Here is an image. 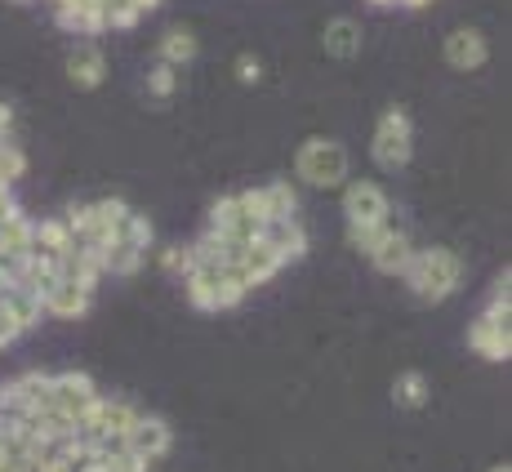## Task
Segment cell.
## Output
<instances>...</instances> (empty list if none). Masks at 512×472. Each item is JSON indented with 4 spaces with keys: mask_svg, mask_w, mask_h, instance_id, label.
I'll return each mask as SVG.
<instances>
[{
    "mask_svg": "<svg viewBox=\"0 0 512 472\" xmlns=\"http://www.w3.org/2000/svg\"><path fill=\"white\" fill-rule=\"evenodd\" d=\"M161 268L174 272V277H187V272H192V250H179V245H174V250H165L161 254Z\"/></svg>",
    "mask_w": 512,
    "mask_h": 472,
    "instance_id": "31",
    "label": "cell"
},
{
    "mask_svg": "<svg viewBox=\"0 0 512 472\" xmlns=\"http://www.w3.org/2000/svg\"><path fill=\"white\" fill-rule=\"evenodd\" d=\"M98 0H54V9H94Z\"/></svg>",
    "mask_w": 512,
    "mask_h": 472,
    "instance_id": "35",
    "label": "cell"
},
{
    "mask_svg": "<svg viewBox=\"0 0 512 472\" xmlns=\"http://www.w3.org/2000/svg\"><path fill=\"white\" fill-rule=\"evenodd\" d=\"M263 223H268V219H263L259 210H250V205L241 201V192H236V196H219V201L210 205V232L228 236V241H241V245L259 241Z\"/></svg>",
    "mask_w": 512,
    "mask_h": 472,
    "instance_id": "7",
    "label": "cell"
},
{
    "mask_svg": "<svg viewBox=\"0 0 512 472\" xmlns=\"http://www.w3.org/2000/svg\"><path fill=\"white\" fill-rule=\"evenodd\" d=\"M54 18L67 27V32H85V36L107 32V23H103V14H98V5H94V9H54Z\"/></svg>",
    "mask_w": 512,
    "mask_h": 472,
    "instance_id": "25",
    "label": "cell"
},
{
    "mask_svg": "<svg viewBox=\"0 0 512 472\" xmlns=\"http://www.w3.org/2000/svg\"><path fill=\"white\" fill-rule=\"evenodd\" d=\"M406 285L419 294L423 303H441L450 299V294L459 290V281H464V263H459L455 250H441V245H432V250H415L406 263Z\"/></svg>",
    "mask_w": 512,
    "mask_h": 472,
    "instance_id": "1",
    "label": "cell"
},
{
    "mask_svg": "<svg viewBox=\"0 0 512 472\" xmlns=\"http://www.w3.org/2000/svg\"><path fill=\"white\" fill-rule=\"evenodd\" d=\"M285 268V263L277 259V254L268 250V245L263 241H250L241 250V259L236 263H228V272H232V281L241 285V290H254V285H263V281H272L277 277V272Z\"/></svg>",
    "mask_w": 512,
    "mask_h": 472,
    "instance_id": "12",
    "label": "cell"
},
{
    "mask_svg": "<svg viewBox=\"0 0 512 472\" xmlns=\"http://www.w3.org/2000/svg\"><path fill=\"white\" fill-rule=\"evenodd\" d=\"M98 14H103V23L116 27V32H130V27L143 18L134 0H98Z\"/></svg>",
    "mask_w": 512,
    "mask_h": 472,
    "instance_id": "26",
    "label": "cell"
},
{
    "mask_svg": "<svg viewBox=\"0 0 512 472\" xmlns=\"http://www.w3.org/2000/svg\"><path fill=\"white\" fill-rule=\"evenodd\" d=\"M441 54H446V63L455 67V72H477V67H486L490 45L477 27H459V32L446 36V49H441Z\"/></svg>",
    "mask_w": 512,
    "mask_h": 472,
    "instance_id": "13",
    "label": "cell"
},
{
    "mask_svg": "<svg viewBox=\"0 0 512 472\" xmlns=\"http://www.w3.org/2000/svg\"><path fill=\"white\" fill-rule=\"evenodd\" d=\"M196 36L187 32V27H170V32L161 36V63L165 67H183V63H192L196 58Z\"/></svg>",
    "mask_w": 512,
    "mask_h": 472,
    "instance_id": "24",
    "label": "cell"
},
{
    "mask_svg": "<svg viewBox=\"0 0 512 472\" xmlns=\"http://www.w3.org/2000/svg\"><path fill=\"white\" fill-rule=\"evenodd\" d=\"M236 76H241L245 85H254V81H259V76H263L259 58H254V54H241V58H236Z\"/></svg>",
    "mask_w": 512,
    "mask_h": 472,
    "instance_id": "32",
    "label": "cell"
},
{
    "mask_svg": "<svg viewBox=\"0 0 512 472\" xmlns=\"http://www.w3.org/2000/svg\"><path fill=\"white\" fill-rule=\"evenodd\" d=\"M147 245H152V223H147L139 210H125V219L116 223L112 241H107V250H103V268L116 272V277H134Z\"/></svg>",
    "mask_w": 512,
    "mask_h": 472,
    "instance_id": "2",
    "label": "cell"
},
{
    "mask_svg": "<svg viewBox=\"0 0 512 472\" xmlns=\"http://www.w3.org/2000/svg\"><path fill=\"white\" fill-rule=\"evenodd\" d=\"M410 147H415V125H410V116L401 107H388L379 116V125H374V143H370L374 161L383 170H401L410 161Z\"/></svg>",
    "mask_w": 512,
    "mask_h": 472,
    "instance_id": "5",
    "label": "cell"
},
{
    "mask_svg": "<svg viewBox=\"0 0 512 472\" xmlns=\"http://www.w3.org/2000/svg\"><path fill=\"white\" fill-rule=\"evenodd\" d=\"M94 450V459H98V468H107V472H147L143 459H134L130 450H125V437H107V441H98Z\"/></svg>",
    "mask_w": 512,
    "mask_h": 472,
    "instance_id": "22",
    "label": "cell"
},
{
    "mask_svg": "<svg viewBox=\"0 0 512 472\" xmlns=\"http://www.w3.org/2000/svg\"><path fill=\"white\" fill-rule=\"evenodd\" d=\"M259 241L268 245L281 263L303 259V254H308V232H303L299 219H268L263 223V232H259Z\"/></svg>",
    "mask_w": 512,
    "mask_h": 472,
    "instance_id": "14",
    "label": "cell"
},
{
    "mask_svg": "<svg viewBox=\"0 0 512 472\" xmlns=\"http://www.w3.org/2000/svg\"><path fill=\"white\" fill-rule=\"evenodd\" d=\"M187 285V299L205 312H219V308H236L245 299V290L232 281L228 263H192V272L183 277Z\"/></svg>",
    "mask_w": 512,
    "mask_h": 472,
    "instance_id": "3",
    "label": "cell"
},
{
    "mask_svg": "<svg viewBox=\"0 0 512 472\" xmlns=\"http://www.w3.org/2000/svg\"><path fill=\"white\" fill-rule=\"evenodd\" d=\"M90 303H94V290H90V285L58 277L54 294H49V299H45V312H49V317L76 321V317H85V312H90Z\"/></svg>",
    "mask_w": 512,
    "mask_h": 472,
    "instance_id": "16",
    "label": "cell"
},
{
    "mask_svg": "<svg viewBox=\"0 0 512 472\" xmlns=\"http://www.w3.org/2000/svg\"><path fill=\"white\" fill-rule=\"evenodd\" d=\"M321 45H326L330 58H357L361 54V23L357 18H334L321 32Z\"/></svg>",
    "mask_w": 512,
    "mask_h": 472,
    "instance_id": "20",
    "label": "cell"
},
{
    "mask_svg": "<svg viewBox=\"0 0 512 472\" xmlns=\"http://www.w3.org/2000/svg\"><path fill=\"white\" fill-rule=\"evenodd\" d=\"M490 472H512V468H508V464H495V468H490Z\"/></svg>",
    "mask_w": 512,
    "mask_h": 472,
    "instance_id": "38",
    "label": "cell"
},
{
    "mask_svg": "<svg viewBox=\"0 0 512 472\" xmlns=\"http://www.w3.org/2000/svg\"><path fill=\"white\" fill-rule=\"evenodd\" d=\"M107 76V58L98 45H76L72 54H67V81L76 85V90H98Z\"/></svg>",
    "mask_w": 512,
    "mask_h": 472,
    "instance_id": "17",
    "label": "cell"
},
{
    "mask_svg": "<svg viewBox=\"0 0 512 472\" xmlns=\"http://www.w3.org/2000/svg\"><path fill=\"white\" fill-rule=\"evenodd\" d=\"M170 446H174V432H170L165 419H156V415H139L130 424V432H125V450H130L134 459H143L147 468H152Z\"/></svg>",
    "mask_w": 512,
    "mask_h": 472,
    "instance_id": "11",
    "label": "cell"
},
{
    "mask_svg": "<svg viewBox=\"0 0 512 472\" xmlns=\"http://www.w3.org/2000/svg\"><path fill=\"white\" fill-rule=\"evenodd\" d=\"M23 174H27V156L14 143H0V188H14Z\"/></svg>",
    "mask_w": 512,
    "mask_h": 472,
    "instance_id": "29",
    "label": "cell"
},
{
    "mask_svg": "<svg viewBox=\"0 0 512 472\" xmlns=\"http://www.w3.org/2000/svg\"><path fill=\"white\" fill-rule=\"evenodd\" d=\"M392 397H397V406L419 410L423 401H428V379H423L419 370H406V375H397V388H392Z\"/></svg>",
    "mask_w": 512,
    "mask_h": 472,
    "instance_id": "28",
    "label": "cell"
},
{
    "mask_svg": "<svg viewBox=\"0 0 512 472\" xmlns=\"http://www.w3.org/2000/svg\"><path fill=\"white\" fill-rule=\"evenodd\" d=\"M9 125H14V116H9V107L0 103V143H9V139H5V134H9Z\"/></svg>",
    "mask_w": 512,
    "mask_h": 472,
    "instance_id": "36",
    "label": "cell"
},
{
    "mask_svg": "<svg viewBox=\"0 0 512 472\" xmlns=\"http://www.w3.org/2000/svg\"><path fill=\"white\" fill-rule=\"evenodd\" d=\"M410 254H415V245H410V236L397 228V232L388 236V241L379 245V250L370 254V263H374L379 272H388V277H401V272H406V263H410Z\"/></svg>",
    "mask_w": 512,
    "mask_h": 472,
    "instance_id": "21",
    "label": "cell"
},
{
    "mask_svg": "<svg viewBox=\"0 0 512 472\" xmlns=\"http://www.w3.org/2000/svg\"><path fill=\"white\" fill-rule=\"evenodd\" d=\"M49 388H54V410L72 424H81L85 415L98 406V388L90 375L81 370H63V375H49Z\"/></svg>",
    "mask_w": 512,
    "mask_h": 472,
    "instance_id": "8",
    "label": "cell"
},
{
    "mask_svg": "<svg viewBox=\"0 0 512 472\" xmlns=\"http://www.w3.org/2000/svg\"><path fill=\"white\" fill-rule=\"evenodd\" d=\"M147 90H152L156 98H170V94H174V67L156 63L152 72H147Z\"/></svg>",
    "mask_w": 512,
    "mask_h": 472,
    "instance_id": "30",
    "label": "cell"
},
{
    "mask_svg": "<svg viewBox=\"0 0 512 472\" xmlns=\"http://www.w3.org/2000/svg\"><path fill=\"white\" fill-rule=\"evenodd\" d=\"M294 170L312 188H339L348 179V147L334 139H308L294 156Z\"/></svg>",
    "mask_w": 512,
    "mask_h": 472,
    "instance_id": "4",
    "label": "cell"
},
{
    "mask_svg": "<svg viewBox=\"0 0 512 472\" xmlns=\"http://www.w3.org/2000/svg\"><path fill=\"white\" fill-rule=\"evenodd\" d=\"M259 196H263V214H268V219H299V192L285 179L259 188Z\"/></svg>",
    "mask_w": 512,
    "mask_h": 472,
    "instance_id": "23",
    "label": "cell"
},
{
    "mask_svg": "<svg viewBox=\"0 0 512 472\" xmlns=\"http://www.w3.org/2000/svg\"><path fill=\"white\" fill-rule=\"evenodd\" d=\"M32 232H36V219H27L23 210H14L5 223H0V259H18L23 263L32 254Z\"/></svg>",
    "mask_w": 512,
    "mask_h": 472,
    "instance_id": "18",
    "label": "cell"
},
{
    "mask_svg": "<svg viewBox=\"0 0 512 472\" xmlns=\"http://www.w3.org/2000/svg\"><path fill=\"white\" fill-rule=\"evenodd\" d=\"M18 334H23V330L14 326V317H9V312H5V303H0V348H5V343H14Z\"/></svg>",
    "mask_w": 512,
    "mask_h": 472,
    "instance_id": "33",
    "label": "cell"
},
{
    "mask_svg": "<svg viewBox=\"0 0 512 472\" xmlns=\"http://www.w3.org/2000/svg\"><path fill=\"white\" fill-rule=\"evenodd\" d=\"M392 232H397V223H392V219H383V223H370V228H348V245H357V250H361V254H366V259H370V254L379 250V245L388 241Z\"/></svg>",
    "mask_w": 512,
    "mask_h": 472,
    "instance_id": "27",
    "label": "cell"
},
{
    "mask_svg": "<svg viewBox=\"0 0 512 472\" xmlns=\"http://www.w3.org/2000/svg\"><path fill=\"white\" fill-rule=\"evenodd\" d=\"M134 5H139V14H147V9H156L161 0H134Z\"/></svg>",
    "mask_w": 512,
    "mask_h": 472,
    "instance_id": "37",
    "label": "cell"
},
{
    "mask_svg": "<svg viewBox=\"0 0 512 472\" xmlns=\"http://www.w3.org/2000/svg\"><path fill=\"white\" fill-rule=\"evenodd\" d=\"M72 254V232H67L63 219H41L32 232V254L27 259H41L49 268H58V263Z\"/></svg>",
    "mask_w": 512,
    "mask_h": 472,
    "instance_id": "15",
    "label": "cell"
},
{
    "mask_svg": "<svg viewBox=\"0 0 512 472\" xmlns=\"http://www.w3.org/2000/svg\"><path fill=\"white\" fill-rule=\"evenodd\" d=\"M472 352H481L486 361H508L512 334H508V308H486L468 330Z\"/></svg>",
    "mask_w": 512,
    "mask_h": 472,
    "instance_id": "10",
    "label": "cell"
},
{
    "mask_svg": "<svg viewBox=\"0 0 512 472\" xmlns=\"http://www.w3.org/2000/svg\"><path fill=\"white\" fill-rule=\"evenodd\" d=\"M134 419H139V410H134L130 401L98 397V406L76 424V441H81V446H98V441H107V437H125Z\"/></svg>",
    "mask_w": 512,
    "mask_h": 472,
    "instance_id": "6",
    "label": "cell"
},
{
    "mask_svg": "<svg viewBox=\"0 0 512 472\" xmlns=\"http://www.w3.org/2000/svg\"><path fill=\"white\" fill-rule=\"evenodd\" d=\"M0 303H5V312L14 317V326L18 330H27V326H36V321L45 317V303L36 299L27 285H0Z\"/></svg>",
    "mask_w": 512,
    "mask_h": 472,
    "instance_id": "19",
    "label": "cell"
},
{
    "mask_svg": "<svg viewBox=\"0 0 512 472\" xmlns=\"http://www.w3.org/2000/svg\"><path fill=\"white\" fill-rule=\"evenodd\" d=\"M90 472H107V468H98V464H94V468H90Z\"/></svg>",
    "mask_w": 512,
    "mask_h": 472,
    "instance_id": "39",
    "label": "cell"
},
{
    "mask_svg": "<svg viewBox=\"0 0 512 472\" xmlns=\"http://www.w3.org/2000/svg\"><path fill=\"white\" fill-rule=\"evenodd\" d=\"M14 210H18V201H14V196H9V188H0V223H5Z\"/></svg>",
    "mask_w": 512,
    "mask_h": 472,
    "instance_id": "34",
    "label": "cell"
},
{
    "mask_svg": "<svg viewBox=\"0 0 512 472\" xmlns=\"http://www.w3.org/2000/svg\"><path fill=\"white\" fill-rule=\"evenodd\" d=\"M343 214H348V228H370V223L392 219V201L379 183L361 179L343 188Z\"/></svg>",
    "mask_w": 512,
    "mask_h": 472,
    "instance_id": "9",
    "label": "cell"
}]
</instances>
